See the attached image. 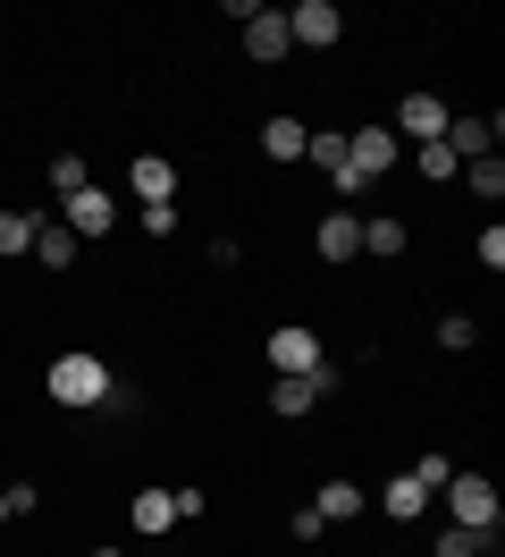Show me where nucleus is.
<instances>
[{
	"mask_svg": "<svg viewBox=\"0 0 505 557\" xmlns=\"http://www.w3.org/2000/svg\"><path fill=\"white\" fill-rule=\"evenodd\" d=\"M110 381H118V372H110L101 355H85V347L51 355V372H42V388H51V406H60V414H101Z\"/></svg>",
	"mask_w": 505,
	"mask_h": 557,
	"instance_id": "obj_1",
	"label": "nucleus"
},
{
	"mask_svg": "<svg viewBox=\"0 0 505 557\" xmlns=\"http://www.w3.org/2000/svg\"><path fill=\"white\" fill-rule=\"evenodd\" d=\"M446 119H455V110L438 102L430 85H413V94H404V102H396V119H388V136L421 152V144H446Z\"/></svg>",
	"mask_w": 505,
	"mask_h": 557,
	"instance_id": "obj_2",
	"label": "nucleus"
},
{
	"mask_svg": "<svg viewBox=\"0 0 505 557\" xmlns=\"http://www.w3.org/2000/svg\"><path fill=\"white\" fill-rule=\"evenodd\" d=\"M337 397V372L320 363V372H287V381H269V414L278 422H303V414H320Z\"/></svg>",
	"mask_w": 505,
	"mask_h": 557,
	"instance_id": "obj_3",
	"label": "nucleus"
},
{
	"mask_svg": "<svg viewBox=\"0 0 505 557\" xmlns=\"http://www.w3.org/2000/svg\"><path fill=\"white\" fill-rule=\"evenodd\" d=\"M446 507H455L464 532H497V516H505V498L489 490V473H455V482H446Z\"/></svg>",
	"mask_w": 505,
	"mask_h": 557,
	"instance_id": "obj_4",
	"label": "nucleus"
},
{
	"mask_svg": "<svg viewBox=\"0 0 505 557\" xmlns=\"http://www.w3.org/2000/svg\"><path fill=\"white\" fill-rule=\"evenodd\" d=\"M396 161H404V144L388 136V119H379V127H354V136H345V170L363 177V186H370V177H388Z\"/></svg>",
	"mask_w": 505,
	"mask_h": 557,
	"instance_id": "obj_5",
	"label": "nucleus"
},
{
	"mask_svg": "<svg viewBox=\"0 0 505 557\" xmlns=\"http://www.w3.org/2000/svg\"><path fill=\"white\" fill-rule=\"evenodd\" d=\"M287 35H295L303 51H329V42H345V9H337V0H295V9H287Z\"/></svg>",
	"mask_w": 505,
	"mask_h": 557,
	"instance_id": "obj_6",
	"label": "nucleus"
},
{
	"mask_svg": "<svg viewBox=\"0 0 505 557\" xmlns=\"http://www.w3.org/2000/svg\"><path fill=\"white\" fill-rule=\"evenodd\" d=\"M60 228H67L76 245H93V237H110V228H118V203H110L101 186H85V195H67V203H60Z\"/></svg>",
	"mask_w": 505,
	"mask_h": 557,
	"instance_id": "obj_7",
	"label": "nucleus"
},
{
	"mask_svg": "<svg viewBox=\"0 0 505 557\" xmlns=\"http://www.w3.org/2000/svg\"><path fill=\"white\" fill-rule=\"evenodd\" d=\"M262 355H269V372H278V381H287V372H320V338H312L303 321H278Z\"/></svg>",
	"mask_w": 505,
	"mask_h": 557,
	"instance_id": "obj_8",
	"label": "nucleus"
},
{
	"mask_svg": "<svg viewBox=\"0 0 505 557\" xmlns=\"http://www.w3.org/2000/svg\"><path fill=\"white\" fill-rule=\"evenodd\" d=\"M287 51H295V35H287V9H253V17H244V60H287Z\"/></svg>",
	"mask_w": 505,
	"mask_h": 557,
	"instance_id": "obj_9",
	"label": "nucleus"
},
{
	"mask_svg": "<svg viewBox=\"0 0 505 557\" xmlns=\"http://www.w3.org/2000/svg\"><path fill=\"white\" fill-rule=\"evenodd\" d=\"M312 253H320V262H354V253H363V211H345V203H337L329 220L312 228Z\"/></svg>",
	"mask_w": 505,
	"mask_h": 557,
	"instance_id": "obj_10",
	"label": "nucleus"
},
{
	"mask_svg": "<svg viewBox=\"0 0 505 557\" xmlns=\"http://www.w3.org/2000/svg\"><path fill=\"white\" fill-rule=\"evenodd\" d=\"M127 186H135V203H177V161L168 152H135Z\"/></svg>",
	"mask_w": 505,
	"mask_h": 557,
	"instance_id": "obj_11",
	"label": "nucleus"
},
{
	"mask_svg": "<svg viewBox=\"0 0 505 557\" xmlns=\"http://www.w3.org/2000/svg\"><path fill=\"white\" fill-rule=\"evenodd\" d=\"M127 523H135V532H152V541H161L168 523H177V498H168V490H135V498H127Z\"/></svg>",
	"mask_w": 505,
	"mask_h": 557,
	"instance_id": "obj_12",
	"label": "nucleus"
},
{
	"mask_svg": "<svg viewBox=\"0 0 505 557\" xmlns=\"http://www.w3.org/2000/svg\"><path fill=\"white\" fill-rule=\"evenodd\" d=\"M404 245H413V228H404V220H388V211H363V253H379V262H396Z\"/></svg>",
	"mask_w": 505,
	"mask_h": 557,
	"instance_id": "obj_13",
	"label": "nucleus"
},
{
	"mask_svg": "<svg viewBox=\"0 0 505 557\" xmlns=\"http://www.w3.org/2000/svg\"><path fill=\"white\" fill-rule=\"evenodd\" d=\"M312 516H320V523H354V516H363V490H354V482H320V490H312Z\"/></svg>",
	"mask_w": 505,
	"mask_h": 557,
	"instance_id": "obj_14",
	"label": "nucleus"
},
{
	"mask_svg": "<svg viewBox=\"0 0 505 557\" xmlns=\"http://www.w3.org/2000/svg\"><path fill=\"white\" fill-rule=\"evenodd\" d=\"M303 161L329 170V177H354V170H345V127H312V136H303Z\"/></svg>",
	"mask_w": 505,
	"mask_h": 557,
	"instance_id": "obj_15",
	"label": "nucleus"
},
{
	"mask_svg": "<svg viewBox=\"0 0 505 557\" xmlns=\"http://www.w3.org/2000/svg\"><path fill=\"white\" fill-rule=\"evenodd\" d=\"M489 144H497V127H489V119H446V152H455V161H480Z\"/></svg>",
	"mask_w": 505,
	"mask_h": 557,
	"instance_id": "obj_16",
	"label": "nucleus"
},
{
	"mask_svg": "<svg viewBox=\"0 0 505 557\" xmlns=\"http://www.w3.org/2000/svg\"><path fill=\"white\" fill-rule=\"evenodd\" d=\"M34 228H42V211H0V262L34 253Z\"/></svg>",
	"mask_w": 505,
	"mask_h": 557,
	"instance_id": "obj_17",
	"label": "nucleus"
},
{
	"mask_svg": "<svg viewBox=\"0 0 505 557\" xmlns=\"http://www.w3.org/2000/svg\"><path fill=\"white\" fill-rule=\"evenodd\" d=\"M34 262H42V271H67V262H76V237H67L60 220H42V228H34Z\"/></svg>",
	"mask_w": 505,
	"mask_h": 557,
	"instance_id": "obj_18",
	"label": "nucleus"
},
{
	"mask_svg": "<svg viewBox=\"0 0 505 557\" xmlns=\"http://www.w3.org/2000/svg\"><path fill=\"white\" fill-rule=\"evenodd\" d=\"M379 507H388V516H396V523H413V516H421V507H430V490L413 482V473H396V482L379 490Z\"/></svg>",
	"mask_w": 505,
	"mask_h": 557,
	"instance_id": "obj_19",
	"label": "nucleus"
},
{
	"mask_svg": "<svg viewBox=\"0 0 505 557\" xmlns=\"http://www.w3.org/2000/svg\"><path fill=\"white\" fill-rule=\"evenodd\" d=\"M303 136H312L303 119H269V127H262V152H269V161H303Z\"/></svg>",
	"mask_w": 505,
	"mask_h": 557,
	"instance_id": "obj_20",
	"label": "nucleus"
},
{
	"mask_svg": "<svg viewBox=\"0 0 505 557\" xmlns=\"http://www.w3.org/2000/svg\"><path fill=\"white\" fill-rule=\"evenodd\" d=\"M455 177H464V186L480 195V203H497V195H505V161H497V152H480V161H464Z\"/></svg>",
	"mask_w": 505,
	"mask_h": 557,
	"instance_id": "obj_21",
	"label": "nucleus"
},
{
	"mask_svg": "<svg viewBox=\"0 0 505 557\" xmlns=\"http://www.w3.org/2000/svg\"><path fill=\"white\" fill-rule=\"evenodd\" d=\"M51 186H60V203H67V195H85V186H93L85 152H51Z\"/></svg>",
	"mask_w": 505,
	"mask_h": 557,
	"instance_id": "obj_22",
	"label": "nucleus"
},
{
	"mask_svg": "<svg viewBox=\"0 0 505 557\" xmlns=\"http://www.w3.org/2000/svg\"><path fill=\"white\" fill-rule=\"evenodd\" d=\"M438 347L471 355V347H480V321H471V313H438Z\"/></svg>",
	"mask_w": 505,
	"mask_h": 557,
	"instance_id": "obj_23",
	"label": "nucleus"
},
{
	"mask_svg": "<svg viewBox=\"0 0 505 557\" xmlns=\"http://www.w3.org/2000/svg\"><path fill=\"white\" fill-rule=\"evenodd\" d=\"M480 549H489V532H464V523H446L430 541V557H480Z\"/></svg>",
	"mask_w": 505,
	"mask_h": 557,
	"instance_id": "obj_24",
	"label": "nucleus"
},
{
	"mask_svg": "<svg viewBox=\"0 0 505 557\" xmlns=\"http://www.w3.org/2000/svg\"><path fill=\"white\" fill-rule=\"evenodd\" d=\"M135 228H143V237H177L186 211H177V203H143V211H135Z\"/></svg>",
	"mask_w": 505,
	"mask_h": 557,
	"instance_id": "obj_25",
	"label": "nucleus"
},
{
	"mask_svg": "<svg viewBox=\"0 0 505 557\" xmlns=\"http://www.w3.org/2000/svg\"><path fill=\"white\" fill-rule=\"evenodd\" d=\"M413 482H421V490H430V498H438V490L455 482V456H438V448H421V465H413Z\"/></svg>",
	"mask_w": 505,
	"mask_h": 557,
	"instance_id": "obj_26",
	"label": "nucleus"
},
{
	"mask_svg": "<svg viewBox=\"0 0 505 557\" xmlns=\"http://www.w3.org/2000/svg\"><path fill=\"white\" fill-rule=\"evenodd\" d=\"M471 253H480V271H505V228H497V220L471 237Z\"/></svg>",
	"mask_w": 505,
	"mask_h": 557,
	"instance_id": "obj_27",
	"label": "nucleus"
},
{
	"mask_svg": "<svg viewBox=\"0 0 505 557\" xmlns=\"http://www.w3.org/2000/svg\"><path fill=\"white\" fill-rule=\"evenodd\" d=\"M413 161H421V177H455V170H464V161H455V152H446V144H421V152H413Z\"/></svg>",
	"mask_w": 505,
	"mask_h": 557,
	"instance_id": "obj_28",
	"label": "nucleus"
},
{
	"mask_svg": "<svg viewBox=\"0 0 505 557\" xmlns=\"http://www.w3.org/2000/svg\"><path fill=\"white\" fill-rule=\"evenodd\" d=\"M135 406H143V388H135V381H110V397H101V414H135Z\"/></svg>",
	"mask_w": 505,
	"mask_h": 557,
	"instance_id": "obj_29",
	"label": "nucleus"
},
{
	"mask_svg": "<svg viewBox=\"0 0 505 557\" xmlns=\"http://www.w3.org/2000/svg\"><path fill=\"white\" fill-rule=\"evenodd\" d=\"M85 557H127V549H85Z\"/></svg>",
	"mask_w": 505,
	"mask_h": 557,
	"instance_id": "obj_30",
	"label": "nucleus"
},
{
	"mask_svg": "<svg viewBox=\"0 0 505 557\" xmlns=\"http://www.w3.org/2000/svg\"><path fill=\"white\" fill-rule=\"evenodd\" d=\"M0 523H9V490H0Z\"/></svg>",
	"mask_w": 505,
	"mask_h": 557,
	"instance_id": "obj_31",
	"label": "nucleus"
},
{
	"mask_svg": "<svg viewBox=\"0 0 505 557\" xmlns=\"http://www.w3.org/2000/svg\"><path fill=\"white\" fill-rule=\"evenodd\" d=\"M480 557H497V549H480Z\"/></svg>",
	"mask_w": 505,
	"mask_h": 557,
	"instance_id": "obj_32",
	"label": "nucleus"
}]
</instances>
